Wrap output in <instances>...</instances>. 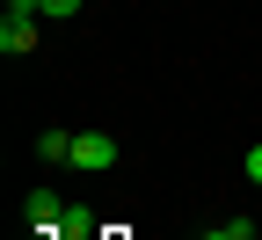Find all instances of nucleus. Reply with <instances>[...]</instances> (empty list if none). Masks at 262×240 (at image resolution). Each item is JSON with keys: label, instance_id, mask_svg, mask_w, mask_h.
<instances>
[{"label": "nucleus", "instance_id": "4", "mask_svg": "<svg viewBox=\"0 0 262 240\" xmlns=\"http://www.w3.org/2000/svg\"><path fill=\"white\" fill-rule=\"evenodd\" d=\"M58 233H73V240H95V233H102V219H95L88 204H66V226H58Z\"/></svg>", "mask_w": 262, "mask_h": 240}, {"label": "nucleus", "instance_id": "5", "mask_svg": "<svg viewBox=\"0 0 262 240\" xmlns=\"http://www.w3.org/2000/svg\"><path fill=\"white\" fill-rule=\"evenodd\" d=\"M37 160L66 167V160H73V131H44V139H37Z\"/></svg>", "mask_w": 262, "mask_h": 240}, {"label": "nucleus", "instance_id": "7", "mask_svg": "<svg viewBox=\"0 0 262 240\" xmlns=\"http://www.w3.org/2000/svg\"><path fill=\"white\" fill-rule=\"evenodd\" d=\"M248 182H262V146H248Z\"/></svg>", "mask_w": 262, "mask_h": 240}, {"label": "nucleus", "instance_id": "1", "mask_svg": "<svg viewBox=\"0 0 262 240\" xmlns=\"http://www.w3.org/2000/svg\"><path fill=\"white\" fill-rule=\"evenodd\" d=\"M66 167H80V175H110L117 167V139L110 131H73V160Z\"/></svg>", "mask_w": 262, "mask_h": 240}, {"label": "nucleus", "instance_id": "2", "mask_svg": "<svg viewBox=\"0 0 262 240\" xmlns=\"http://www.w3.org/2000/svg\"><path fill=\"white\" fill-rule=\"evenodd\" d=\"M0 51H8V58L37 51V15H0Z\"/></svg>", "mask_w": 262, "mask_h": 240}, {"label": "nucleus", "instance_id": "3", "mask_svg": "<svg viewBox=\"0 0 262 240\" xmlns=\"http://www.w3.org/2000/svg\"><path fill=\"white\" fill-rule=\"evenodd\" d=\"M29 226H37V233H58L66 226V197L58 189H29Z\"/></svg>", "mask_w": 262, "mask_h": 240}, {"label": "nucleus", "instance_id": "6", "mask_svg": "<svg viewBox=\"0 0 262 240\" xmlns=\"http://www.w3.org/2000/svg\"><path fill=\"white\" fill-rule=\"evenodd\" d=\"M44 15H51V22H73V15H80V0H44Z\"/></svg>", "mask_w": 262, "mask_h": 240}]
</instances>
